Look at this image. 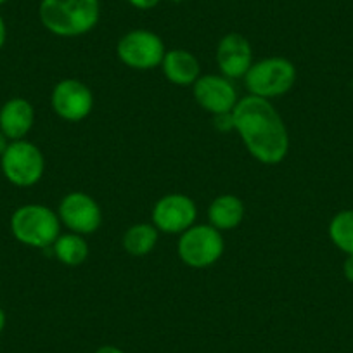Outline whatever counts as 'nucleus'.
I'll return each instance as SVG.
<instances>
[{"label": "nucleus", "instance_id": "obj_1", "mask_svg": "<svg viewBox=\"0 0 353 353\" xmlns=\"http://www.w3.org/2000/svg\"><path fill=\"white\" fill-rule=\"evenodd\" d=\"M234 130L254 159L263 165H279L290 151L288 127L270 101L246 96L232 110Z\"/></svg>", "mask_w": 353, "mask_h": 353}, {"label": "nucleus", "instance_id": "obj_2", "mask_svg": "<svg viewBox=\"0 0 353 353\" xmlns=\"http://www.w3.org/2000/svg\"><path fill=\"white\" fill-rule=\"evenodd\" d=\"M99 0H40L39 18L57 37H80L99 23Z\"/></svg>", "mask_w": 353, "mask_h": 353}, {"label": "nucleus", "instance_id": "obj_3", "mask_svg": "<svg viewBox=\"0 0 353 353\" xmlns=\"http://www.w3.org/2000/svg\"><path fill=\"white\" fill-rule=\"evenodd\" d=\"M11 232L25 246L46 250L61 236L59 215L43 205H25L12 213Z\"/></svg>", "mask_w": 353, "mask_h": 353}, {"label": "nucleus", "instance_id": "obj_4", "mask_svg": "<svg viewBox=\"0 0 353 353\" xmlns=\"http://www.w3.org/2000/svg\"><path fill=\"white\" fill-rule=\"evenodd\" d=\"M294 81H296V68L284 57H267L258 61L251 64L248 73L244 74V85L250 96L267 101L290 92Z\"/></svg>", "mask_w": 353, "mask_h": 353}, {"label": "nucleus", "instance_id": "obj_5", "mask_svg": "<svg viewBox=\"0 0 353 353\" xmlns=\"http://www.w3.org/2000/svg\"><path fill=\"white\" fill-rule=\"evenodd\" d=\"M2 172L11 184L18 188H32L42 179L46 159L42 151L33 142L11 141L0 158Z\"/></svg>", "mask_w": 353, "mask_h": 353}, {"label": "nucleus", "instance_id": "obj_6", "mask_svg": "<svg viewBox=\"0 0 353 353\" xmlns=\"http://www.w3.org/2000/svg\"><path fill=\"white\" fill-rule=\"evenodd\" d=\"M223 253V237L212 225H192L181 234L179 256L192 269H206Z\"/></svg>", "mask_w": 353, "mask_h": 353}, {"label": "nucleus", "instance_id": "obj_7", "mask_svg": "<svg viewBox=\"0 0 353 353\" xmlns=\"http://www.w3.org/2000/svg\"><path fill=\"white\" fill-rule=\"evenodd\" d=\"M118 59L132 70H152L161 66L165 57V43L149 30H134L120 39L117 46Z\"/></svg>", "mask_w": 353, "mask_h": 353}, {"label": "nucleus", "instance_id": "obj_8", "mask_svg": "<svg viewBox=\"0 0 353 353\" xmlns=\"http://www.w3.org/2000/svg\"><path fill=\"white\" fill-rule=\"evenodd\" d=\"M50 103L57 117L77 123V121L85 120L92 111L94 94L83 81L66 78L54 87Z\"/></svg>", "mask_w": 353, "mask_h": 353}, {"label": "nucleus", "instance_id": "obj_9", "mask_svg": "<svg viewBox=\"0 0 353 353\" xmlns=\"http://www.w3.org/2000/svg\"><path fill=\"white\" fill-rule=\"evenodd\" d=\"M59 220L71 232L87 236L96 232L103 222V212L92 196L74 191L63 198L59 205Z\"/></svg>", "mask_w": 353, "mask_h": 353}, {"label": "nucleus", "instance_id": "obj_10", "mask_svg": "<svg viewBox=\"0 0 353 353\" xmlns=\"http://www.w3.org/2000/svg\"><path fill=\"white\" fill-rule=\"evenodd\" d=\"M198 216L196 203L185 194L163 196L152 208V222L159 232L182 234L191 229Z\"/></svg>", "mask_w": 353, "mask_h": 353}, {"label": "nucleus", "instance_id": "obj_11", "mask_svg": "<svg viewBox=\"0 0 353 353\" xmlns=\"http://www.w3.org/2000/svg\"><path fill=\"white\" fill-rule=\"evenodd\" d=\"M194 97L199 106L212 114L230 113L237 104L232 81L219 74H203L194 83Z\"/></svg>", "mask_w": 353, "mask_h": 353}, {"label": "nucleus", "instance_id": "obj_12", "mask_svg": "<svg viewBox=\"0 0 353 353\" xmlns=\"http://www.w3.org/2000/svg\"><path fill=\"white\" fill-rule=\"evenodd\" d=\"M253 50L248 39L241 33H227L216 46V63L223 77L244 78L251 68Z\"/></svg>", "mask_w": 353, "mask_h": 353}, {"label": "nucleus", "instance_id": "obj_13", "mask_svg": "<svg viewBox=\"0 0 353 353\" xmlns=\"http://www.w3.org/2000/svg\"><path fill=\"white\" fill-rule=\"evenodd\" d=\"M35 121V110L32 103L23 97L9 99L0 108V130L9 141H21L26 137Z\"/></svg>", "mask_w": 353, "mask_h": 353}, {"label": "nucleus", "instance_id": "obj_14", "mask_svg": "<svg viewBox=\"0 0 353 353\" xmlns=\"http://www.w3.org/2000/svg\"><path fill=\"white\" fill-rule=\"evenodd\" d=\"M161 68L168 81H172L173 85H181V87L194 85L196 80L201 77L198 59L184 49L168 50L163 57Z\"/></svg>", "mask_w": 353, "mask_h": 353}, {"label": "nucleus", "instance_id": "obj_15", "mask_svg": "<svg viewBox=\"0 0 353 353\" xmlns=\"http://www.w3.org/2000/svg\"><path fill=\"white\" fill-rule=\"evenodd\" d=\"M244 203L234 194H222L212 201L208 208L210 225L216 230L236 229L244 219Z\"/></svg>", "mask_w": 353, "mask_h": 353}, {"label": "nucleus", "instance_id": "obj_16", "mask_svg": "<svg viewBox=\"0 0 353 353\" xmlns=\"http://www.w3.org/2000/svg\"><path fill=\"white\" fill-rule=\"evenodd\" d=\"M52 253L61 263L68 267H77L88 258V244L80 234H63L52 244Z\"/></svg>", "mask_w": 353, "mask_h": 353}, {"label": "nucleus", "instance_id": "obj_17", "mask_svg": "<svg viewBox=\"0 0 353 353\" xmlns=\"http://www.w3.org/2000/svg\"><path fill=\"white\" fill-rule=\"evenodd\" d=\"M159 230L149 223H135L123 236V248L132 256H144L158 244Z\"/></svg>", "mask_w": 353, "mask_h": 353}, {"label": "nucleus", "instance_id": "obj_18", "mask_svg": "<svg viewBox=\"0 0 353 353\" xmlns=\"http://www.w3.org/2000/svg\"><path fill=\"white\" fill-rule=\"evenodd\" d=\"M329 237L343 253L353 254V210H343L329 223Z\"/></svg>", "mask_w": 353, "mask_h": 353}, {"label": "nucleus", "instance_id": "obj_19", "mask_svg": "<svg viewBox=\"0 0 353 353\" xmlns=\"http://www.w3.org/2000/svg\"><path fill=\"white\" fill-rule=\"evenodd\" d=\"M213 127L219 132H230L234 128V117L232 111L230 113L213 114Z\"/></svg>", "mask_w": 353, "mask_h": 353}, {"label": "nucleus", "instance_id": "obj_20", "mask_svg": "<svg viewBox=\"0 0 353 353\" xmlns=\"http://www.w3.org/2000/svg\"><path fill=\"white\" fill-rule=\"evenodd\" d=\"M161 0H128V4L135 9H141V11H149V9H154Z\"/></svg>", "mask_w": 353, "mask_h": 353}, {"label": "nucleus", "instance_id": "obj_21", "mask_svg": "<svg viewBox=\"0 0 353 353\" xmlns=\"http://www.w3.org/2000/svg\"><path fill=\"white\" fill-rule=\"evenodd\" d=\"M343 274H345L346 281L353 283V254H346V260L343 263Z\"/></svg>", "mask_w": 353, "mask_h": 353}, {"label": "nucleus", "instance_id": "obj_22", "mask_svg": "<svg viewBox=\"0 0 353 353\" xmlns=\"http://www.w3.org/2000/svg\"><path fill=\"white\" fill-rule=\"evenodd\" d=\"M6 39H8V28H6V21L4 18L0 16V49L4 47Z\"/></svg>", "mask_w": 353, "mask_h": 353}, {"label": "nucleus", "instance_id": "obj_23", "mask_svg": "<svg viewBox=\"0 0 353 353\" xmlns=\"http://www.w3.org/2000/svg\"><path fill=\"white\" fill-rule=\"evenodd\" d=\"M96 353H125L123 350H120L118 346H113V345H104L101 346L99 350H97Z\"/></svg>", "mask_w": 353, "mask_h": 353}, {"label": "nucleus", "instance_id": "obj_24", "mask_svg": "<svg viewBox=\"0 0 353 353\" xmlns=\"http://www.w3.org/2000/svg\"><path fill=\"white\" fill-rule=\"evenodd\" d=\"M8 145H9V139L2 134V130H0V158H2V154L6 152Z\"/></svg>", "mask_w": 353, "mask_h": 353}, {"label": "nucleus", "instance_id": "obj_25", "mask_svg": "<svg viewBox=\"0 0 353 353\" xmlns=\"http://www.w3.org/2000/svg\"><path fill=\"white\" fill-rule=\"evenodd\" d=\"M4 327H6V312L0 308V332L4 331Z\"/></svg>", "mask_w": 353, "mask_h": 353}, {"label": "nucleus", "instance_id": "obj_26", "mask_svg": "<svg viewBox=\"0 0 353 353\" xmlns=\"http://www.w3.org/2000/svg\"><path fill=\"white\" fill-rule=\"evenodd\" d=\"M170 2H176L179 4V2H185V0H170Z\"/></svg>", "mask_w": 353, "mask_h": 353}, {"label": "nucleus", "instance_id": "obj_27", "mask_svg": "<svg viewBox=\"0 0 353 353\" xmlns=\"http://www.w3.org/2000/svg\"><path fill=\"white\" fill-rule=\"evenodd\" d=\"M6 2H9V0H0V6H4Z\"/></svg>", "mask_w": 353, "mask_h": 353}]
</instances>
